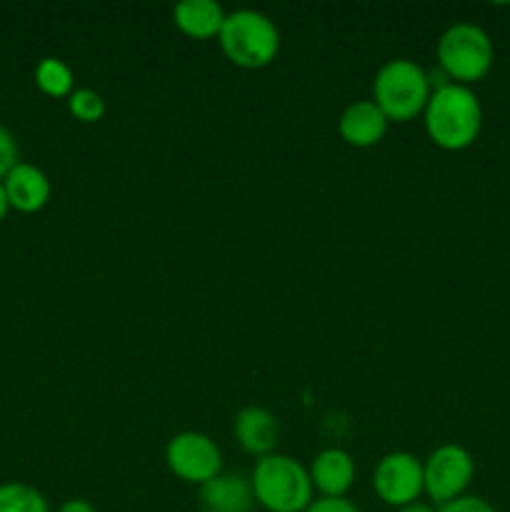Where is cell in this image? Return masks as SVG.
Masks as SVG:
<instances>
[{
  "label": "cell",
  "instance_id": "cell-22",
  "mask_svg": "<svg viewBox=\"0 0 510 512\" xmlns=\"http://www.w3.org/2000/svg\"><path fill=\"white\" fill-rule=\"evenodd\" d=\"M398 512H438L433 503H423V500H418V503H410L405 505V508H400Z\"/></svg>",
  "mask_w": 510,
  "mask_h": 512
},
{
  "label": "cell",
  "instance_id": "cell-6",
  "mask_svg": "<svg viewBox=\"0 0 510 512\" xmlns=\"http://www.w3.org/2000/svg\"><path fill=\"white\" fill-rule=\"evenodd\" d=\"M475 460L463 445H440L423 463L425 495L433 500L435 508L463 498L468 485L473 483Z\"/></svg>",
  "mask_w": 510,
  "mask_h": 512
},
{
  "label": "cell",
  "instance_id": "cell-17",
  "mask_svg": "<svg viewBox=\"0 0 510 512\" xmlns=\"http://www.w3.org/2000/svg\"><path fill=\"white\" fill-rule=\"evenodd\" d=\"M68 110L80 123H98L105 115V98L93 88H75L68 98Z\"/></svg>",
  "mask_w": 510,
  "mask_h": 512
},
{
  "label": "cell",
  "instance_id": "cell-12",
  "mask_svg": "<svg viewBox=\"0 0 510 512\" xmlns=\"http://www.w3.org/2000/svg\"><path fill=\"white\" fill-rule=\"evenodd\" d=\"M233 433L245 453L255 455V458H265V455L275 453L280 425L270 410L250 405V408H243L235 415Z\"/></svg>",
  "mask_w": 510,
  "mask_h": 512
},
{
  "label": "cell",
  "instance_id": "cell-5",
  "mask_svg": "<svg viewBox=\"0 0 510 512\" xmlns=\"http://www.w3.org/2000/svg\"><path fill=\"white\" fill-rule=\"evenodd\" d=\"M493 58V40L475 23L450 25L438 40V63L450 83H478L493 68Z\"/></svg>",
  "mask_w": 510,
  "mask_h": 512
},
{
  "label": "cell",
  "instance_id": "cell-19",
  "mask_svg": "<svg viewBox=\"0 0 510 512\" xmlns=\"http://www.w3.org/2000/svg\"><path fill=\"white\" fill-rule=\"evenodd\" d=\"M438 512H498L488 500L478 498V495H463V498L453 500V503L440 505Z\"/></svg>",
  "mask_w": 510,
  "mask_h": 512
},
{
  "label": "cell",
  "instance_id": "cell-4",
  "mask_svg": "<svg viewBox=\"0 0 510 512\" xmlns=\"http://www.w3.org/2000/svg\"><path fill=\"white\" fill-rule=\"evenodd\" d=\"M430 80L428 73L410 58H393L380 65L373 78V100L385 118L395 123H408L418 118L428 105Z\"/></svg>",
  "mask_w": 510,
  "mask_h": 512
},
{
  "label": "cell",
  "instance_id": "cell-23",
  "mask_svg": "<svg viewBox=\"0 0 510 512\" xmlns=\"http://www.w3.org/2000/svg\"><path fill=\"white\" fill-rule=\"evenodd\" d=\"M10 210V203H8V195H5V188H3V180H0V223L5 220V215H8Z\"/></svg>",
  "mask_w": 510,
  "mask_h": 512
},
{
  "label": "cell",
  "instance_id": "cell-14",
  "mask_svg": "<svg viewBox=\"0 0 510 512\" xmlns=\"http://www.w3.org/2000/svg\"><path fill=\"white\" fill-rule=\"evenodd\" d=\"M225 15L223 5L215 0H180L173 8V23L188 38L210 40L220 35Z\"/></svg>",
  "mask_w": 510,
  "mask_h": 512
},
{
  "label": "cell",
  "instance_id": "cell-1",
  "mask_svg": "<svg viewBox=\"0 0 510 512\" xmlns=\"http://www.w3.org/2000/svg\"><path fill=\"white\" fill-rule=\"evenodd\" d=\"M425 133L438 148L465 150L483 128V105L468 85L448 83L433 90L423 110Z\"/></svg>",
  "mask_w": 510,
  "mask_h": 512
},
{
  "label": "cell",
  "instance_id": "cell-7",
  "mask_svg": "<svg viewBox=\"0 0 510 512\" xmlns=\"http://www.w3.org/2000/svg\"><path fill=\"white\" fill-rule=\"evenodd\" d=\"M165 463L170 473L190 485H205L223 473V453L210 435L185 430L165 445Z\"/></svg>",
  "mask_w": 510,
  "mask_h": 512
},
{
  "label": "cell",
  "instance_id": "cell-20",
  "mask_svg": "<svg viewBox=\"0 0 510 512\" xmlns=\"http://www.w3.org/2000/svg\"><path fill=\"white\" fill-rule=\"evenodd\" d=\"M305 512H360L348 498H315Z\"/></svg>",
  "mask_w": 510,
  "mask_h": 512
},
{
  "label": "cell",
  "instance_id": "cell-2",
  "mask_svg": "<svg viewBox=\"0 0 510 512\" xmlns=\"http://www.w3.org/2000/svg\"><path fill=\"white\" fill-rule=\"evenodd\" d=\"M250 488L255 505L268 512H305L315 500L308 468L283 453H270L255 460Z\"/></svg>",
  "mask_w": 510,
  "mask_h": 512
},
{
  "label": "cell",
  "instance_id": "cell-11",
  "mask_svg": "<svg viewBox=\"0 0 510 512\" xmlns=\"http://www.w3.org/2000/svg\"><path fill=\"white\" fill-rule=\"evenodd\" d=\"M5 195H8L10 208L18 213H38L50 200V180L38 165L18 163L3 178Z\"/></svg>",
  "mask_w": 510,
  "mask_h": 512
},
{
  "label": "cell",
  "instance_id": "cell-16",
  "mask_svg": "<svg viewBox=\"0 0 510 512\" xmlns=\"http://www.w3.org/2000/svg\"><path fill=\"white\" fill-rule=\"evenodd\" d=\"M0 512H50V505L33 485L3 483L0 485Z\"/></svg>",
  "mask_w": 510,
  "mask_h": 512
},
{
  "label": "cell",
  "instance_id": "cell-18",
  "mask_svg": "<svg viewBox=\"0 0 510 512\" xmlns=\"http://www.w3.org/2000/svg\"><path fill=\"white\" fill-rule=\"evenodd\" d=\"M18 163V140L5 125H0V178H5Z\"/></svg>",
  "mask_w": 510,
  "mask_h": 512
},
{
  "label": "cell",
  "instance_id": "cell-15",
  "mask_svg": "<svg viewBox=\"0 0 510 512\" xmlns=\"http://www.w3.org/2000/svg\"><path fill=\"white\" fill-rule=\"evenodd\" d=\"M35 85L48 98H70L75 90V75L60 58H43L35 65Z\"/></svg>",
  "mask_w": 510,
  "mask_h": 512
},
{
  "label": "cell",
  "instance_id": "cell-9",
  "mask_svg": "<svg viewBox=\"0 0 510 512\" xmlns=\"http://www.w3.org/2000/svg\"><path fill=\"white\" fill-rule=\"evenodd\" d=\"M388 123L383 110L375 105V100H355L343 110L338 120L340 138L353 148H373L388 133Z\"/></svg>",
  "mask_w": 510,
  "mask_h": 512
},
{
  "label": "cell",
  "instance_id": "cell-21",
  "mask_svg": "<svg viewBox=\"0 0 510 512\" xmlns=\"http://www.w3.org/2000/svg\"><path fill=\"white\" fill-rule=\"evenodd\" d=\"M55 512H98V510H95V505L88 503V500L73 498V500H65V503Z\"/></svg>",
  "mask_w": 510,
  "mask_h": 512
},
{
  "label": "cell",
  "instance_id": "cell-10",
  "mask_svg": "<svg viewBox=\"0 0 510 512\" xmlns=\"http://www.w3.org/2000/svg\"><path fill=\"white\" fill-rule=\"evenodd\" d=\"M308 473L320 498H345L355 483V460L348 450L328 448L315 455Z\"/></svg>",
  "mask_w": 510,
  "mask_h": 512
},
{
  "label": "cell",
  "instance_id": "cell-3",
  "mask_svg": "<svg viewBox=\"0 0 510 512\" xmlns=\"http://www.w3.org/2000/svg\"><path fill=\"white\" fill-rule=\"evenodd\" d=\"M218 40L225 58L245 70L265 68L278 58L280 50V33L275 23L253 8H240L225 15Z\"/></svg>",
  "mask_w": 510,
  "mask_h": 512
},
{
  "label": "cell",
  "instance_id": "cell-13",
  "mask_svg": "<svg viewBox=\"0 0 510 512\" xmlns=\"http://www.w3.org/2000/svg\"><path fill=\"white\" fill-rule=\"evenodd\" d=\"M200 503L205 512H250L255 508V495L248 478L220 473L200 485Z\"/></svg>",
  "mask_w": 510,
  "mask_h": 512
},
{
  "label": "cell",
  "instance_id": "cell-8",
  "mask_svg": "<svg viewBox=\"0 0 510 512\" xmlns=\"http://www.w3.org/2000/svg\"><path fill=\"white\" fill-rule=\"evenodd\" d=\"M373 490L390 508L400 510L410 503H418L420 495L425 493L423 463L405 450L383 455L373 470Z\"/></svg>",
  "mask_w": 510,
  "mask_h": 512
}]
</instances>
